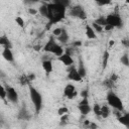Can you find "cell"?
Here are the masks:
<instances>
[{"label": "cell", "instance_id": "6da1fadb", "mask_svg": "<svg viewBox=\"0 0 129 129\" xmlns=\"http://www.w3.org/2000/svg\"><path fill=\"white\" fill-rule=\"evenodd\" d=\"M70 4L69 1H54L52 3L46 4L47 7V19L52 25L61 21L64 17L66 8Z\"/></svg>", "mask_w": 129, "mask_h": 129}, {"label": "cell", "instance_id": "7a4b0ae2", "mask_svg": "<svg viewBox=\"0 0 129 129\" xmlns=\"http://www.w3.org/2000/svg\"><path fill=\"white\" fill-rule=\"evenodd\" d=\"M42 49H43L45 52L52 53V54H54V55L57 56V57L60 56V55L64 52L62 46L55 40V38H54L53 36H51V37L46 41V43L42 46Z\"/></svg>", "mask_w": 129, "mask_h": 129}, {"label": "cell", "instance_id": "3957f363", "mask_svg": "<svg viewBox=\"0 0 129 129\" xmlns=\"http://www.w3.org/2000/svg\"><path fill=\"white\" fill-rule=\"evenodd\" d=\"M29 97H30V100L34 106L35 112L39 113L42 109V104H43V98H42L41 93L36 88L29 86Z\"/></svg>", "mask_w": 129, "mask_h": 129}, {"label": "cell", "instance_id": "277c9868", "mask_svg": "<svg viewBox=\"0 0 129 129\" xmlns=\"http://www.w3.org/2000/svg\"><path fill=\"white\" fill-rule=\"evenodd\" d=\"M107 103L110 107H112L113 109H115L118 112H123L124 111V106H123V102L120 99V97L113 91H109L107 93V97H106Z\"/></svg>", "mask_w": 129, "mask_h": 129}, {"label": "cell", "instance_id": "5b68a950", "mask_svg": "<svg viewBox=\"0 0 129 129\" xmlns=\"http://www.w3.org/2000/svg\"><path fill=\"white\" fill-rule=\"evenodd\" d=\"M106 23L112 26L113 28H116V27H121L123 22H122V18L120 14L117 12H113L106 16Z\"/></svg>", "mask_w": 129, "mask_h": 129}, {"label": "cell", "instance_id": "8992f818", "mask_svg": "<svg viewBox=\"0 0 129 129\" xmlns=\"http://www.w3.org/2000/svg\"><path fill=\"white\" fill-rule=\"evenodd\" d=\"M5 88H6V99H8V101L11 102L12 104H17L19 100V96H18L16 89L8 85L5 86Z\"/></svg>", "mask_w": 129, "mask_h": 129}, {"label": "cell", "instance_id": "52a82bcc", "mask_svg": "<svg viewBox=\"0 0 129 129\" xmlns=\"http://www.w3.org/2000/svg\"><path fill=\"white\" fill-rule=\"evenodd\" d=\"M63 95H64V97H66L67 99L73 100V99L77 98L79 94H78V91H77L75 85H73V84H68V85H66V87H64V89H63Z\"/></svg>", "mask_w": 129, "mask_h": 129}, {"label": "cell", "instance_id": "ba28073f", "mask_svg": "<svg viewBox=\"0 0 129 129\" xmlns=\"http://www.w3.org/2000/svg\"><path fill=\"white\" fill-rule=\"evenodd\" d=\"M78 109L82 115H85V116L88 115L92 111V107L90 106L89 99L88 98H82V100L78 104Z\"/></svg>", "mask_w": 129, "mask_h": 129}, {"label": "cell", "instance_id": "9c48e42d", "mask_svg": "<svg viewBox=\"0 0 129 129\" xmlns=\"http://www.w3.org/2000/svg\"><path fill=\"white\" fill-rule=\"evenodd\" d=\"M71 14L74 17H78L80 19H86L87 18V13L85 9L82 6H75L71 9Z\"/></svg>", "mask_w": 129, "mask_h": 129}, {"label": "cell", "instance_id": "30bf717a", "mask_svg": "<svg viewBox=\"0 0 129 129\" xmlns=\"http://www.w3.org/2000/svg\"><path fill=\"white\" fill-rule=\"evenodd\" d=\"M57 59L62 63L64 64L66 67H71L74 64V58L72 57L71 53H67V52H63L60 56L57 57Z\"/></svg>", "mask_w": 129, "mask_h": 129}, {"label": "cell", "instance_id": "8fae6325", "mask_svg": "<svg viewBox=\"0 0 129 129\" xmlns=\"http://www.w3.org/2000/svg\"><path fill=\"white\" fill-rule=\"evenodd\" d=\"M68 79L70 81H73V82H82V80H83V78L79 75V73H78V71H77L76 68H72L69 71V73H68Z\"/></svg>", "mask_w": 129, "mask_h": 129}, {"label": "cell", "instance_id": "7c38bea8", "mask_svg": "<svg viewBox=\"0 0 129 129\" xmlns=\"http://www.w3.org/2000/svg\"><path fill=\"white\" fill-rule=\"evenodd\" d=\"M1 55L8 62H13L14 61V54H13L11 48H3L2 52H1Z\"/></svg>", "mask_w": 129, "mask_h": 129}, {"label": "cell", "instance_id": "4fadbf2b", "mask_svg": "<svg viewBox=\"0 0 129 129\" xmlns=\"http://www.w3.org/2000/svg\"><path fill=\"white\" fill-rule=\"evenodd\" d=\"M41 66H42L43 71H44L46 74L52 73V71H53V64H52V61H51L50 59H44V60H42Z\"/></svg>", "mask_w": 129, "mask_h": 129}, {"label": "cell", "instance_id": "5bb4252c", "mask_svg": "<svg viewBox=\"0 0 129 129\" xmlns=\"http://www.w3.org/2000/svg\"><path fill=\"white\" fill-rule=\"evenodd\" d=\"M55 39L58 41V43H59V44H60V43H61V44L67 43V42L69 41V39H70V35H69V33H68L67 29H63V28H62L60 35H59L57 38H55Z\"/></svg>", "mask_w": 129, "mask_h": 129}, {"label": "cell", "instance_id": "9a60e30c", "mask_svg": "<svg viewBox=\"0 0 129 129\" xmlns=\"http://www.w3.org/2000/svg\"><path fill=\"white\" fill-rule=\"evenodd\" d=\"M85 33H86L87 38H89V39H96L97 38L96 32L94 31V29L90 25H86V27H85Z\"/></svg>", "mask_w": 129, "mask_h": 129}, {"label": "cell", "instance_id": "2e32d148", "mask_svg": "<svg viewBox=\"0 0 129 129\" xmlns=\"http://www.w3.org/2000/svg\"><path fill=\"white\" fill-rule=\"evenodd\" d=\"M111 114V110H110V107L108 105H103L101 106V113H100V116L103 118V119H106L110 116Z\"/></svg>", "mask_w": 129, "mask_h": 129}, {"label": "cell", "instance_id": "e0dca14e", "mask_svg": "<svg viewBox=\"0 0 129 129\" xmlns=\"http://www.w3.org/2000/svg\"><path fill=\"white\" fill-rule=\"evenodd\" d=\"M0 45L3 46V48H11V42L9 38L6 35H1L0 36Z\"/></svg>", "mask_w": 129, "mask_h": 129}, {"label": "cell", "instance_id": "ac0fdd59", "mask_svg": "<svg viewBox=\"0 0 129 129\" xmlns=\"http://www.w3.org/2000/svg\"><path fill=\"white\" fill-rule=\"evenodd\" d=\"M118 121H119L122 125L128 127V126H129V114H128V113L121 114V115L118 117Z\"/></svg>", "mask_w": 129, "mask_h": 129}, {"label": "cell", "instance_id": "d6986e66", "mask_svg": "<svg viewBox=\"0 0 129 129\" xmlns=\"http://www.w3.org/2000/svg\"><path fill=\"white\" fill-rule=\"evenodd\" d=\"M77 71H78L79 75H80L83 79L86 77V75H87V70H86V68H85V66H84L83 62H80V66H79V68L77 69Z\"/></svg>", "mask_w": 129, "mask_h": 129}, {"label": "cell", "instance_id": "ffe728a7", "mask_svg": "<svg viewBox=\"0 0 129 129\" xmlns=\"http://www.w3.org/2000/svg\"><path fill=\"white\" fill-rule=\"evenodd\" d=\"M110 57V53L108 50H105L103 53V69H106L108 66V60Z\"/></svg>", "mask_w": 129, "mask_h": 129}, {"label": "cell", "instance_id": "44dd1931", "mask_svg": "<svg viewBox=\"0 0 129 129\" xmlns=\"http://www.w3.org/2000/svg\"><path fill=\"white\" fill-rule=\"evenodd\" d=\"M70 112H69V108L68 107H66V106H61V107H59L58 109H57V115L59 116V117H61V116H63V115H67V114H69Z\"/></svg>", "mask_w": 129, "mask_h": 129}, {"label": "cell", "instance_id": "7402d4cb", "mask_svg": "<svg viewBox=\"0 0 129 129\" xmlns=\"http://www.w3.org/2000/svg\"><path fill=\"white\" fill-rule=\"evenodd\" d=\"M94 22H95L96 24L102 26V27H104V26L107 24V23H106V17H105V16H99Z\"/></svg>", "mask_w": 129, "mask_h": 129}, {"label": "cell", "instance_id": "603a6c76", "mask_svg": "<svg viewBox=\"0 0 129 129\" xmlns=\"http://www.w3.org/2000/svg\"><path fill=\"white\" fill-rule=\"evenodd\" d=\"M14 20H15V23L17 24V26H19L20 28H23L25 26V20L21 16H16Z\"/></svg>", "mask_w": 129, "mask_h": 129}, {"label": "cell", "instance_id": "cb8c5ba5", "mask_svg": "<svg viewBox=\"0 0 129 129\" xmlns=\"http://www.w3.org/2000/svg\"><path fill=\"white\" fill-rule=\"evenodd\" d=\"M120 62L125 66V67H128L129 66V57H128V54L127 53H124L121 57H120Z\"/></svg>", "mask_w": 129, "mask_h": 129}, {"label": "cell", "instance_id": "d4e9b609", "mask_svg": "<svg viewBox=\"0 0 129 129\" xmlns=\"http://www.w3.org/2000/svg\"><path fill=\"white\" fill-rule=\"evenodd\" d=\"M91 26H92V28L94 29V31L96 32V34H97V33H102V32L104 31V27H102V26H100V25L96 24L95 22H93Z\"/></svg>", "mask_w": 129, "mask_h": 129}, {"label": "cell", "instance_id": "484cf974", "mask_svg": "<svg viewBox=\"0 0 129 129\" xmlns=\"http://www.w3.org/2000/svg\"><path fill=\"white\" fill-rule=\"evenodd\" d=\"M38 13L40 15H42V16H44V17L47 18V7H46V4H44V5H42V6L39 7Z\"/></svg>", "mask_w": 129, "mask_h": 129}, {"label": "cell", "instance_id": "4316f807", "mask_svg": "<svg viewBox=\"0 0 129 129\" xmlns=\"http://www.w3.org/2000/svg\"><path fill=\"white\" fill-rule=\"evenodd\" d=\"M92 111L94 112L95 115L100 116V113H101V106H100L98 103L94 104V106H93V108H92Z\"/></svg>", "mask_w": 129, "mask_h": 129}, {"label": "cell", "instance_id": "83f0119b", "mask_svg": "<svg viewBox=\"0 0 129 129\" xmlns=\"http://www.w3.org/2000/svg\"><path fill=\"white\" fill-rule=\"evenodd\" d=\"M0 99L2 100L6 99V88L2 84H0Z\"/></svg>", "mask_w": 129, "mask_h": 129}, {"label": "cell", "instance_id": "f1b7e54d", "mask_svg": "<svg viewBox=\"0 0 129 129\" xmlns=\"http://www.w3.org/2000/svg\"><path fill=\"white\" fill-rule=\"evenodd\" d=\"M61 30H62V28H60V27H55V28L52 30V36H53L54 38H57V37L60 35Z\"/></svg>", "mask_w": 129, "mask_h": 129}, {"label": "cell", "instance_id": "f546056e", "mask_svg": "<svg viewBox=\"0 0 129 129\" xmlns=\"http://www.w3.org/2000/svg\"><path fill=\"white\" fill-rule=\"evenodd\" d=\"M20 83H21V85H26V84H28V83H30V82L28 81L27 76H22V77L20 78Z\"/></svg>", "mask_w": 129, "mask_h": 129}, {"label": "cell", "instance_id": "4dcf8cb0", "mask_svg": "<svg viewBox=\"0 0 129 129\" xmlns=\"http://www.w3.org/2000/svg\"><path fill=\"white\" fill-rule=\"evenodd\" d=\"M28 13L30 14V15H36L37 13H38V10L37 9H35V8H28Z\"/></svg>", "mask_w": 129, "mask_h": 129}, {"label": "cell", "instance_id": "1f68e13d", "mask_svg": "<svg viewBox=\"0 0 129 129\" xmlns=\"http://www.w3.org/2000/svg\"><path fill=\"white\" fill-rule=\"evenodd\" d=\"M27 79H28L29 82L34 81V80H35V75H34V74H29V75H27Z\"/></svg>", "mask_w": 129, "mask_h": 129}, {"label": "cell", "instance_id": "d6a6232c", "mask_svg": "<svg viewBox=\"0 0 129 129\" xmlns=\"http://www.w3.org/2000/svg\"><path fill=\"white\" fill-rule=\"evenodd\" d=\"M114 28L112 27V26H110V25H108V24H106L105 26H104V30L105 31H111V30H113Z\"/></svg>", "mask_w": 129, "mask_h": 129}, {"label": "cell", "instance_id": "836d02e7", "mask_svg": "<svg viewBox=\"0 0 129 129\" xmlns=\"http://www.w3.org/2000/svg\"><path fill=\"white\" fill-rule=\"evenodd\" d=\"M81 45H82V41H81V40L73 42V46H75V47H80Z\"/></svg>", "mask_w": 129, "mask_h": 129}, {"label": "cell", "instance_id": "e575fe53", "mask_svg": "<svg viewBox=\"0 0 129 129\" xmlns=\"http://www.w3.org/2000/svg\"><path fill=\"white\" fill-rule=\"evenodd\" d=\"M88 91L87 90H85V91H82L81 92V96H82V98H88Z\"/></svg>", "mask_w": 129, "mask_h": 129}, {"label": "cell", "instance_id": "d590c367", "mask_svg": "<svg viewBox=\"0 0 129 129\" xmlns=\"http://www.w3.org/2000/svg\"><path fill=\"white\" fill-rule=\"evenodd\" d=\"M110 3H111L110 1H107V2H100V1H98V2H97V4H98V5H102V6H103V5H107V4H110Z\"/></svg>", "mask_w": 129, "mask_h": 129}, {"label": "cell", "instance_id": "8d00e7d4", "mask_svg": "<svg viewBox=\"0 0 129 129\" xmlns=\"http://www.w3.org/2000/svg\"><path fill=\"white\" fill-rule=\"evenodd\" d=\"M114 44H115V40H113V39L109 40V47H110V48H111V47H113V46H114Z\"/></svg>", "mask_w": 129, "mask_h": 129}, {"label": "cell", "instance_id": "74e56055", "mask_svg": "<svg viewBox=\"0 0 129 129\" xmlns=\"http://www.w3.org/2000/svg\"><path fill=\"white\" fill-rule=\"evenodd\" d=\"M42 48V46H40V45H35L34 46V50H40Z\"/></svg>", "mask_w": 129, "mask_h": 129}]
</instances>
